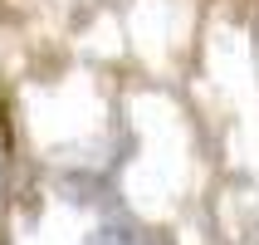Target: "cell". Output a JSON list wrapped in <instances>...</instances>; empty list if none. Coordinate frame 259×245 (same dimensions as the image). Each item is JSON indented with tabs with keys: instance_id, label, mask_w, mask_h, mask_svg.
Wrapping results in <instances>:
<instances>
[{
	"instance_id": "obj_1",
	"label": "cell",
	"mask_w": 259,
	"mask_h": 245,
	"mask_svg": "<svg viewBox=\"0 0 259 245\" xmlns=\"http://www.w3.org/2000/svg\"><path fill=\"white\" fill-rule=\"evenodd\" d=\"M83 245H157V240H152V231H147L142 221H132V216H113V221H103V226L88 235Z\"/></svg>"
}]
</instances>
